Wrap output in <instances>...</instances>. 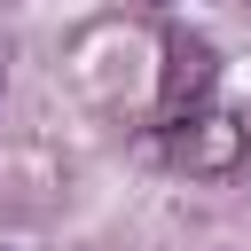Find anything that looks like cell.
Wrapping results in <instances>:
<instances>
[{
	"mask_svg": "<svg viewBox=\"0 0 251 251\" xmlns=\"http://www.w3.org/2000/svg\"><path fill=\"white\" fill-rule=\"evenodd\" d=\"M243 149H251V133H243V118H227V110H180L173 126H165V157L188 173V180H227L235 165H243Z\"/></svg>",
	"mask_w": 251,
	"mask_h": 251,
	"instance_id": "obj_1",
	"label": "cell"
},
{
	"mask_svg": "<svg viewBox=\"0 0 251 251\" xmlns=\"http://www.w3.org/2000/svg\"><path fill=\"white\" fill-rule=\"evenodd\" d=\"M157 55H165V63H157V118L173 126L180 110H196V102L220 86V47H212L204 31H180V24H173Z\"/></svg>",
	"mask_w": 251,
	"mask_h": 251,
	"instance_id": "obj_2",
	"label": "cell"
},
{
	"mask_svg": "<svg viewBox=\"0 0 251 251\" xmlns=\"http://www.w3.org/2000/svg\"><path fill=\"white\" fill-rule=\"evenodd\" d=\"M0 94H8V55H0Z\"/></svg>",
	"mask_w": 251,
	"mask_h": 251,
	"instance_id": "obj_3",
	"label": "cell"
},
{
	"mask_svg": "<svg viewBox=\"0 0 251 251\" xmlns=\"http://www.w3.org/2000/svg\"><path fill=\"white\" fill-rule=\"evenodd\" d=\"M141 8H173V0H141Z\"/></svg>",
	"mask_w": 251,
	"mask_h": 251,
	"instance_id": "obj_4",
	"label": "cell"
}]
</instances>
